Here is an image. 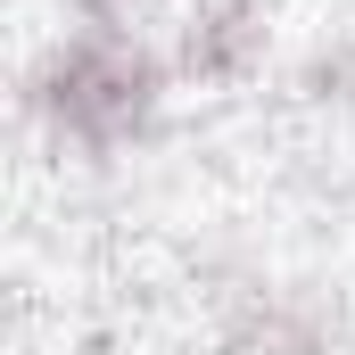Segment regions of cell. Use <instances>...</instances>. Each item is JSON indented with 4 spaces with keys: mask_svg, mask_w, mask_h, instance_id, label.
Listing matches in <instances>:
<instances>
[{
    "mask_svg": "<svg viewBox=\"0 0 355 355\" xmlns=\"http://www.w3.org/2000/svg\"><path fill=\"white\" fill-rule=\"evenodd\" d=\"M166 75H174V67H166L141 33L67 25V33L42 50L25 99H33V116L50 124L58 149H75V157H124V149L157 124Z\"/></svg>",
    "mask_w": 355,
    "mask_h": 355,
    "instance_id": "6da1fadb",
    "label": "cell"
},
{
    "mask_svg": "<svg viewBox=\"0 0 355 355\" xmlns=\"http://www.w3.org/2000/svg\"><path fill=\"white\" fill-rule=\"evenodd\" d=\"M265 58V8L257 0H207L190 8L174 42V75L182 83H248Z\"/></svg>",
    "mask_w": 355,
    "mask_h": 355,
    "instance_id": "7a4b0ae2",
    "label": "cell"
},
{
    "mask_svg": "<svg viewBox=\"0 0 355 355\" xmlns=\"http://www.w3.org/2000/svg\"><path fill=\"white\" fill-rule=\"evenodd\" d=\"M215 355H331V322H322L297 289H248V297L223 314Z\"/></svg>",
    "mask_w": 355,
    "mask_h": 355,
    "instance_id": "3957f363",
    "label": "cell"
},
{
    "mask_svg": "<svg viewBox=\"0 0 355 355\" xmlns=\"http://www.w3.org/2000/svg\"><path fill=\"white\" fill-rule=\"evenodd\" d=\"M75 25H99V33H132V0H67Z\"/></svg>",
    "mask_w": 355,
    "mask_h": 355,
    "instance_id": "277c9868",
    "label": "cell"
}]
</instances>
